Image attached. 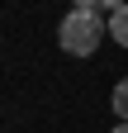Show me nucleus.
<instances>
[{"mask_svg":"<svg viewBox=\"0 0 128 133\" xmlns=\"http://www.w3.org/2000/svg\"><path fill=\"white\" fill-rule=\"evenodd\" d=\"M100 29H104V14L71 10L67 19H62V29H57V43H62L67 57H90L95 48H100Z\"/></svg>","mask_w":128,"mask_h":133,"instance_id":"nucleus-1","label":"nucleus"},{"mask_svg":"<svg viewBox=\"0 0 128 133\" xmlns=\"http://www.w3.org/2000/svg\"><path fill=\"white\" fill-rule=\"evenodd\" d=\"M109 38H114L119 48H128V5L109 14Z\"/></svg>","mask_w":128,"mask_h":133,"instance_id":"nucleus-2","label":"nucleus"},{"mask_svg":"<svg viewBox=\"0 0 128 133\" xmlns=\"http://www.w3.org/2000/svg\"><path fill=\"white\" fill-rule=\"evenodd\" d=\"M109 105H114V114H119V119L128 124V76H123L119 86H114V95H109Z\"/></svg>","mask_w":128,"mask_h":133,"instance_id":"nucleus-3","label":"nucleus"},{"mask_svg":"<svg viewBox=\"0 0 128 133\" xmlns=\"http://www.w3.org/2000/svg\"><path fill=\"white\" fill-rule=\"evenodd\" d=\"M76 10H95V14H104V0H76Z\"/></svg>","mask_w":128,"mask_h":133,"instance_id":"nucleus-4","label":"nucleus"},{"mask_svg":"<svg viewBox=\"0 0 128 133\" xmlns=\"http://www.w3.org/2000/svg\"><path fill=\"white\" fill-rule=\"evenodd\" d=\"M104 10H109V14H114V10H123V0H104Z\"/></svg>","mask_w":128,"mask_h":133,"instance_id":"nucleus-5","label":"nucleus"},{"mask_svg":"<svg viewBox=\"0 0 128 133\" xmlns=\"http://www.w3.org/2000/svg\"><path fill=\"white\" fill-rule=\"evenodd\" d=\"M109 133H128V124H123V119H119V124H114V128H109Z\"/></svg>","mask_w":128,"mask_h":133,"instance_id":"nucleus-6","label":"nucleus"}]
</instances>
